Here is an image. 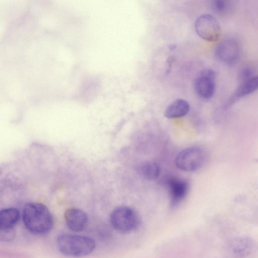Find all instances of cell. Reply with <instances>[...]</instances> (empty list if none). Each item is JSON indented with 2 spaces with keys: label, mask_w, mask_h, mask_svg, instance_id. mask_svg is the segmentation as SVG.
<instances>
[{
  "label": "cell",
  "mask_w": 258,
  "mask_h": 258,
  "mask_svg": "<svg viewBox=\"0 0 258 258\" xmlns=\"http://www.w3.org/2000/svg\"><path fill=\"white\" fill-rule=\"evenodd\" d=\"M228 249L234 257L245 258L252 252L254 249V243L248 237L236 238L230 242Z\"/></svg>",
  "instance_id": "obj_9"
},
{
  "label": "cell",
  "mask_w": 258,
  "mask_h": 258,
  "mask_svg": "<svg viewBox=\"0 0 258 258\" xmlns=\"http://www.w3.org/2000/svg\"><path fill=\"white\" fill-rule=\"evenodd\" d=\"M110 222L113 228L121 233H129L137 230L141 224L139 214L133 208L120 206L111 213Z\"/></svg>",
  "instance_id": "obj_3"
},
{
  "label": "cell",
  "mask_w": 258,
  "mask_h": 258,
  "mask_svg": "<svg viewBox=\"0 0 258 258\" xmlns=\"http://www.w3.org/2000/svg\"><path fill=\"white\" fill-rule=\"evenodd\" d=\"M215 78V72L212 70L207 69L195 79L194 89L200 98L209 99L213 96L216 89Z\"/></svg>",
  "instance_id": "obj_6"
},
{
  "label": "cell",
  "mask_w": 258,
  "mask_h": 258,
  "mask_svg": "<svg viewBox=\"0 0 258 258\" xmlns=\"http://www.w3.org/2000/svg\"><path fill=\"white\" fill-rule=\"evenodd\" d=\"M57 247L63 255L69 257H82L90 254L95 248V240L91 237L71 234L59 235Z\"/></svg>",
  "instance_id": "obj_2"
},
{
  "label": "cell",
  "mask_w": 258,
  "mask_h": 258,
  "mask_svg": "<svg viewBox=\"0 0 258 258\" xmlns=\"http://www.w3.org/2000/svg\"><path fill=\"white\" fill-rule=\"evenodd\" d=\"M15 232L13 228L0 229V240L2 241H10L15 237Z\"/></svg>",
  "instance_id": "obj_16"
},
{
  "label": "cell",
  "mask_w": 258,
  "mask_h": 258,
  "mask_svg": "<svg viewBox=\"0 0 258 258\" xmlns=\"http://www.w3.org/2000/svg\"><path fill=\"white\" fill-rule=\"evenodd\" d=\"M171 204L176 205L186 196L188 190V184L183 179L171 178L167 181Z\"/></svg>",
  "instance_id": "obj_10"
},
{
  "label": "cell",
  "mask_w": 258,
  "mask_h": 258,
  "mask_svg": "<svg viewBox=\"0 0 258 258\" xmlns=\"http://www.w3.org/2000/svg\"><path fill=\"white\" fill-rule=\"evenodd\" d=\"M258 90V75H255L250 79L240 83L230 99L232 103L242 97L249 95Z\"/></svg>",
  "instance_id": "obj_11"
},
{
  "label": "cell",
  "mask_w": 258,
  "mask_h": 258,
  "mask_svg": "<svg viewBox=\"0 0 258 258\" xmlns=\"http://www.w3.org/2000/svg\"><path fill=\"white\" fill-rule=\"evenodd\" d=\"M23 220L26 229L36 235L47 233L54 225V219L49 209L38 203H29L25 205Z\"/></svg>",
  "instance_id": "obj_1"
},
{
  "label": "cell",
  "mask_w": 258,
  "mask_h": 258,
  "mask_svg": "<svg viewBox=\"0 0 258 258\" xmlns=\"http://www.w3.org/2000/svg\"><path fill=\"white\" fill-rule=\"evenodd\" d=\"M20 219L19 211L15 208L2 209L0 212V229L13 228Z\"/></svg>",
  "instance_id": "obj_13"
},
{
  "label": "cell",
  "mask_w": 258,
  "mask_h": 258,
  "mask_svg": "<svg viewBox=\"0 0 258 258\" xmlns=\"http://www.w3.org/2000/svg\"><path fill=\"white\" fill-rule=\"evenodd\" d=\"M254 76L253 70L251 68L246 67L240 73L239 81L241 83L250 79Z\"/></svg>",
  "instance_id": "obj_17"
},
{
  "label": "cell",
  "mask_w": 258,
  "mask_h": 258,
  "mask_svg": "<svg viewBox=\"0 0 258 258\" xmlns=\"http://www.w3.org/2000/svg\"><path fill=\"white\" fill-rule=\"evenodd\" d=\"M212 8L217 14L225 15L232 10V4L227 0H214L212 2Z\"/></svg>",
  "instance_id": "obj_15"
},
{
  "label": "cell",
  "mask_w": 258,
  "mask_h": 258,
  "mask_svg": "<svg viewBox=\"0 0 258 258\" xmlns=\"http://www.w3.org/2000/svg\"><path fill=\"white\" fill-rule=\"evenodd\" d=\"M64 219L68 227L77 232L84 230L88 221L87 214L84 211L75 208L66 211Z\"/></svg>",
  "instance_id": "obj_8"
},
{
  "label": "cell",
  "mask_w": 258,
  "mask_h": 258,
  "mask_svg": "<svg viewBox=\"0 0 258 258\" xmlns=\"http://www.w3.org/2000/svg\"><path fill=\"white\" fill-rule=\"evenodd\" d=\"M189 110L190 105L188 102L183 99H177L166 108L164 115L168 118L180 117L186 115Z\"/></svg>",
  "instance_id": "obj_12"
},
{
  "label": "cell",
  "mask_w": 258,
  "mask_h": 258,
  "mask_svg": "<svg viewBox=\"0 0 258 258\" xmlns=\"http://www.w3.org/2000/svg\"><path fill=\"white\" fill-rule=\"evenodd\" d=\"M195 27L198 35L206 41L214 42L220 37V26L217 19L211 15L204 14L199 16L195 22Z\"/></svg>",
  "instance_id": "obj_5"
},
{
  "label": "cell",
  "mask_w": 258,
  "mask_h": 258,
  "mask_svg": "<svg viewBox=\"0 0 258 258\" xmlns=\"http://www.w3.org/2000/svg\"><path fill=\"white\" fill-rule=\"evenodd\" d=\"M206 159L205 151L197 147H189L181 150L175 158V164L180 169L194 171L201 168Z\"/></svg>",
  "instance_id": "obj_4"
},
{
  "label": "cell",
  "mask_w": 258,
  "mask_h": 258,
  "mask_svg": "<svg viewBox=\"0 0 258 258\" xmlns=\"http://www.w3.org/2000/svg\"><path fill=\"white\" fill-rule=\"evenodd\" d=\"M240 48L237 41L233 39H226L217 46L215 55L220 61L227 64L234 63L238 59Z\"/></svg>",
  "instance_id": "obj_7"
},
{
  "label": "cell",
  "mask_w": 258,
  "mask_h": 258,
  "mask_svg": "<svg viewBox=\"0 0 258 258\" xmlns=\"http://www.w3.org/2000/svg\"><path fill=\"white\" fill-rule=\"evenodd\" d=\"M139 174L144 178L153 180L159 176L160 169L159 166L155 162H146L140 165L137 169Z\"/></svg>",
  "instance_id": "obj_14"
}]
</instances>
